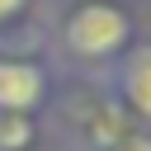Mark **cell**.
Wrapping results in <instances>:
<instances>
[{
  "label": "cell",
  "instance_id": "obj_1",
  "mask_svg": "<svg viewBox=\"0 0 151 151\" xmlns=\"http://www.w3.org/2000/svg\"><path fill=\"white\" fill-rule=\"evenodd\" d=\"M123 38H127V19L113 5H85L66 24V42L80 57H109V52L123 47Z\"/></svg>",
  "mask_w": 151,
  "mask_h": 151
},
{
  "label": "cell",
  "instance_id": "obj_2",
  "mask_svg": "<svg viewBox=\"0 0 151 151\" xmlns=\"http://www.w3.org/2000/svg\"><path fill=\"white\" fill-rule=\"evenodd\" d=\"M47 76L33 61H0V113H24L42 99Z\"/></svg>",
  "mask_w": 151,
  "mask_h": 151
},
{
  "label": "cell",
  "instance_id": "obj_3",
  "mask_svg": "<svg viewBox=\"0 0 151 151\" xmlns=\"http://www.w3.org/2000/svg\"><path fill=\"white\" fill-rule=\"evenodd\" d=\"M123 94L137 113L151 118V47H137L127 61H123Z\"/></svg>",
  "mask_w": 151,
  "mask_h": 151
},
{
  "label": "cell",
  "instance_id": "obj_4",
  "mask_svg": "<svg viewBox=\"0 0 151 151\" xmlns=\"http://www.w3.org/2000/svg\"><path fill=\"white\" fill-rule=\"evenodd\" d=\"M33 142V127L24 113H0V151H19Z\"/></svg>",
  "mask_w": 151,
  "mask_h": 151
},
{
  "label": "cell",
  "instance_id": "obj_5",
  "mask_svg": "<svg viewBox=\"0 0 151 151\" xmlns=\"http://www.w3.org/2000/svg\"><path fill=\"white\" fill-rule=\"evenodd\" d=\"M113 151H151V137L146 132H132V137H118V146Z\"/></svg>",
  "mask_w": 151,
  "mask_h": 151
},
{
  "label": "cell",
  "instance_id": "obj_6",
  "mask_svg": "<svg viewBox=\"0 0 151 151\" xmlns=\"http://www.w3.org/2000/svg\"><path fill=\"white\" fill-rule=\"evenodd\" d=\"M19 5H24V0H0V19H9V14L19 9Z\"/></svg>",
  "mask_w": 151,
  "mask_h": 151
}]
</instances>
